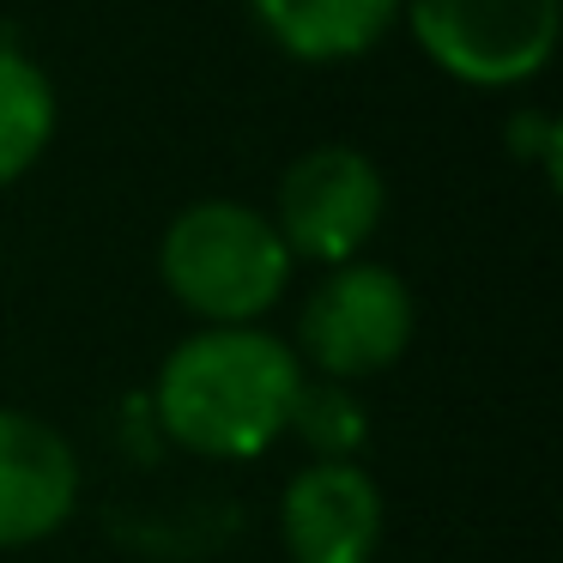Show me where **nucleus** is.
<instances>
[{
  "label": "nucleus",
  "instance_id": "3",
  "mask_svg": "<svg viewBox=\"0 0 563 563\" xmlns=\"http://www.w3.org/2000/svg\"><path fill=\"white\" fill-rule=\"evenodd\" d=\"M424 55L466 86H521L551 62L558 0H400Z\"/></svg>",
  "mask_w": 563,
  "mask_h": 563
},
{
  "label": "nucleus",
  "instance_id": "4",
  "mask_svg": "<svg viewBox=\"0 0 563 563\" xmlns=\"http://www.w3.org/2000/svg\"><path fill=\"white\" fill-rule=\"evenodd\" d=\"M406 340H412V291L400 285V273L369 261L333 267L303 309V352L333 382L388 369Z\"/></svg>",
  "mask_w": 563,
  "mask_h": 563
},
{
  "label": "nucleus",
  "instance_id": "10",
  "mask_svg": "<svg viewBox=\"0 0 563 563\" xmlns=\"http://www.w3.org/2000/svg\"><path fill=\"white\" fill-rule=\"evenodd\" d=\"M291 430L309 449H321V461H345V449L364 442V412H357V400L340 382H321V388L303 382L291 400Z\"/></svg>",
  "mask_w": 563,
  "mask_h": 563
},
{
  "label": "nucleus",
  "instance_id": "2",
  "mask_svg": "<svg viewBox=\"0 0 563 563\" xmlns=\"http://www.w3.org/2000/svg\"><path fill=\"white\" fill-rule=\"evenodd\" d=\"M158 273L176 291V303L207 316L212 328H249L285 291L291 255H285L273 219H261L255 207L200 200L164 231Z\"/></svg>",
  "mask_w": 563,
  "mask_h": 563
},
{
  "label": "nucleus",
  "instance_id": "7",
  "mask_svg": "<svg viewBox=\"0 0 563 563\" xmlns=\"http://www.w3.org/2000/svg\"><path fill=\"white\" fill-rule=\"evenodd\" d=\"M79 466L62 430L0 406V551L31 545L74 515Z\"/></svg>",
  "mask_w": 563,
  "mask_h": 563
},
{
  "label": "nucleus",
  "instance_id": "5",
  "mask_svg": "<svg viewBox=\"0 0 563 563\" xmlns=\"http://www.w3.org/2000/svg\"><path fill=\"white\" fill-rule=\"evenodd\" d=\"M376 219H382L376 164H369L364 152H352V146H316L285 170L273 231H279L285 255L345 267V261L369 243Z\"/></svg>",
  "mask_w": 563,
  "mask_h": 563
},
{
  "label": "nucleus",
  "instance_id": "9",
  "mask_svg": "<svg viewBox=\"0 0 563 563\" xmlns=\"http://www.w3.org/2000/svg\"><path fill=\"white\" fill-rule=\"evenodd\" d=\"M55 134V91L31 55L0 43V188L19 183Z\"/></svg>",
  "mask_w": 563,
  "mask_h": 563
},
{
  "label": "nucleus",
  "instance_id": "6",
  "mask_svg": "<svg viewBox=\"0 0 563 563\" xmlns=\"http://www.w3.org/2000/svg\"><path fill=\"white\" fill-rule=\"evenodd\" d=\"M279 521L297 563H369L382 539V490L352 461H316L285 485Z\"/></svg>",
  "mask_w": 563,
  "mask_h": 563
},
{
  "label": "nucleus",
  "instance_id": "1",
  "mask_svg": "<svg viewBox=\"0 0 563 563\" xmlns=\"http://www.w3.org/2000/svg\"><path fill=\"white\" fill-rule=\"evenodd\" d=\"M297 388L303 369L291 345L261 328H207L164 357L158 418L183 449L243 461L291 424Z\"/></svg>",
  "mask_w": 563,
  "mask_h": 563
},
{
  "label": "nucleus",
  "instance_id": "8",
  "mask_svg": "<svg viewBox=\"0 0 563 563\" xmlns=\"http://www.w3.org/2000/svg\"><path fill=\"white\" fill-rule=\"evenodd\" d=\"M400 0H255V19L297 62H345L394 25Z\"/></svg>",
  "mask_w": 563,
  "mask_h": 563
}]
</instances>
